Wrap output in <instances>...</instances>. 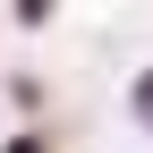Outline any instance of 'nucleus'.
<instances>
[{
  "mask_svg": "<svg viewBox=\"0 0 153 153\" xmlns=\"http://www.w3.org/2000/svg\"><path fill=\"white\" fill-rule=\"evenodd\" d=\"M17 153H43V145H17Z\"/></svg>",
  "mask_w": 153,
  "mask_h": 153,
  "instance_id": "obj_1",
  "label": "nucleus"
}]
</instances>
